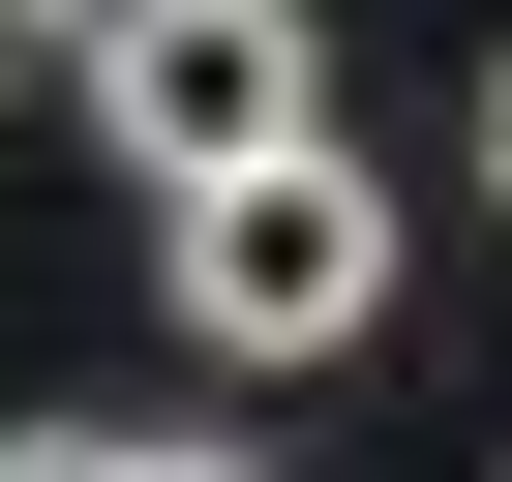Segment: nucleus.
<instances>
[{"mask_svg": "<svg viewBox=\"0 0 512 482\" xmlns=\"http://www.w3.org/2000/svg\"><path fill=\"white\" fill-rule=\"evenodd\" d=\"M181 241V332L211 362H362L392 332V181L362 151H272V181H211V211H151Z\"/></svg>", "mask_w": 512, "mask_h": 482, "instance_id": "nucleus-1", "label": "nucleus"}, {"mask_svg": "<svg viewBox=\"0 0 512 482\" xmlns=\"http://www.w3.org/2000/svg\"><path fill=\"white\" fill-rule=\"evenodd\" d=\"M91 121L151 151V211H211V181H272V151H332V31H302V0H121V61H91Z\"/></svg>", "mask_w": 512, "mask_h": 482, "instance_id": "nucleus-2", "label": "nucleus"}, {"mask_svg": "<svg viewBox=\"0 0 512 482\" xmlns=\"http://www.w3.org/2000/svg\"><path fill=\"white\" fill-rule=\"evenodd\" d=\"M121 61V0H0V91H91Z\"/></svg>", "mask_w": 512, "mask_h": 482, "instance_id": "nucleus-3", "label": "nucleus"}, {"mask_svg": "<svg viewBox=\"0 0 512 482\" xmlns=\"http://www.w3.org/2000/svg\"><path fill=\"white\" fill-rule=\"evenodd\" d=\"M0 482H151V452H121V422H0Z\"/></svg>", "mask_w": 512, "mask_h": 482, "instance_id": "nucleus-4", "label": "nucleus"}, {"mask_svg": "<svg viewBox=\"0 0 512 482\" xmlns=\"http://www.w3.org/2000/svg\"><path fill=\"white\" fill-rule=\"evenodd\" d=\"M151 482H272V452H211V422H181V452H151Z\"/></svg>", "mask_w": 512, "mask_h": 482, "instance_id": "nucleus-5", "label": "nucleus"}, {"mask_svg": "<svg viewBox=\"0 0 512 482\" xmlns=\"http://www.w3.org/2000/svg\"><path fill=\"white\" fill-rule=\"evenodd\" d=\"M482 211H512V61H482Z\"/></svg>", "mask_w": 512, "mask_h": 482, "instance_id": "nucleus-6", "label": "nucleus"}]
</instances>
